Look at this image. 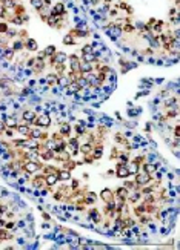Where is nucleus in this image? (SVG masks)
Segmentation results:
<instances>
[{
  "label": "nucleus",
  "mask_w": 180,
  "mask_h": 250,
  "mask_svg": "<svg viewBox=\"0 0 180 250\" xmlns=\"http://www.w3.org/2000/svg\"><path fill=\"white\" fill-rule=\"evenodd\" d=\"M42 166H43V163L39 161V160H28L22 166V171L26 172V174H29V175H34V174H37V172L42 171Z\"/></svg>",
  "instance_id": "nucleus-1"
},
{
  "label": "nucleus",
  "mask_w": 180,
  "mask_h": 250,
  "mask_svg": "<svg viewBox=\"0 0 180 250\" xmlns=\"http://www.w3.org/2000/svg\"><path fill=\"white\" fill-rule=\"evenodd\" d=\"M134 181H135V184L139 186V187H143V186H146V184H149L151 181H153V175H149L148 172H145V171H139L135 175H134Z\"/></svg>",
  "instance_id": "nucleus-2"
},
{
  "label": "nucleus",
  "mask_w": 180,
  "mask_h": 250,
  "mask_svg": "<svg viewBox=\"0 0 180 250\" xmlns=\"http://www.w3.org/2000/svg\"><path fill=\"white\" fill-rule=\"evenodd\" d=\"M51 124H52V118L49 114H40L35 118V126H39L42 129H48Z\"/></svg>",
  "instance_id": "nucleus-3"
},
{
  "label": "nucleus",
  "mask_w": 180,
  "mask_h": 250,
  "mask_svg": "<svg viewBox=\"0 0 180 250\" xmlns=\"http://www.w3.org/2000/svg\"><path fill=\"white\" fill-rule=\"evenodd\" d=\"M116 174H114V177H117V178H120V180H126V178H129L131 175H129V172H128V167H126V164H122V163H117L116 164Z\"/></svg>",
  "instance_id": "nucleus-4"
},
{
  "label": "nucleus",
  "mask_w": 180,
  "mask_h": 250,
  "mask_svg": "<svg viewBox=\"0 0 180 250\" xmlns=\"http://www.w3.org/2000/svg\"><path fill=\"white\" fill-rule=\"evenodd\" d=\"M31 184H32V187L34 189H37V190H40L42 187H45L46 186V183H45V175L43 174H34V177L31 178Z\"/></svg>",
  "instance_id": "nucleus-5"
},
{
  "label": "nucleus",
  "mask_w": 180,
  "mask_h": 250,
  "mask_svg": "<svg viewBox=\"0 0 180 250\" xmlns=\"http://www.w3.org/2000/svg\"><path fill=\"white\" fill-rule=\"evenodd\" d=\"M99 198H100V199L106 204V202H111V201H114L116 195H114V190H111V189L105 187V189H102V192L99 193Z\"/></svg>",
  "instance_id": "nucleus-6"
},
{
  "label": "nucleus",
  "mask_w": 180,
  "mask_h": 250,
  "mask_svg": "<svg viewBox=\"0 0 180 250\" xmlns=\"http://www.w3.org/2000/svg\"><path fill=\"white\" fill-rule=\"evenodd\" d=\"M35 118H37V115H35V111H23L22 112V120L28 124H35Z\"/></svg>",
  "instance_id": "nucleus-7"
},
{
  "label": "nucleus",
  "mask_w": 180,
  "mask_h": 250,
  "mask_svg": "<svg viewBox=\"0 0 180 250\" xmlns=\"http://www.w3.org/2000/svg\"><path fill=\"white\" fill-rule=\"evenodd\" d=\"M16 131H17L19 135L28 138V135H29V132H31V124H28V123L23 121L22 124H17V126H16Z\"/></svg>",
  "instance_id": "nucleus-8"
},
{
  "label": "nucleus",
  "mask_w": 180,
  "mask_h": 250,
  "mask_svg": "<svg viewBox=\"0 0 180 250\" xmlns=\"http://www.w3.org/2000/svg\"><path fill=\"white\" fill-rule=\"evenodd\" d=\"M88 218H89V221H92L94 224H100L103 220H102V215H100V212L95 209V207H92V209H89L88 210Z\"/></svg>",
  "instance_id": "nucleus-9"
},
{
  "label": "nucleus",
  "mask_w": 180,
  "mask_h": 250,
  "mask_svg": "<svg viewBox=\"0 0 180 250\" xmlns=\"http://www.w3.org/2000/svg\"><path fill=\"white\" fill-rule=\"evenodd\" d=\"M97 199H99V195L95 193V192H86L85 195H83V201H85V206H94L95 202H97Z\"/></svg>",
  "instance_id": "nucleus-10"
},
{
  "label": "nucleus",
  "mask_w": 180,
  "mask_h": 250,
  "mask_svg": "<svg viewBox=\"0 0 180 250\" xmlns=\"http://www.w3.org/2000/svg\"><path fill=\"white\" fill-rule=\"evenodd\" d=\"M68 62H69V71H79V66H80V58L77 54H71L68 57Z\"/></svg>",
  "instance_id": "nucleus-11"
},
{
  "label": "nucleus",
  "mask_w": 180,
  "mask_h": 250,
  "mask_svg": "<svg viewBox=\"0 0 180 250\" xmlns=\"http://www.w3.org/2000/svg\"><path fill=\"white\" fill-rule=\"evenodd\" d=\"M59 132L63 135V138H69L73 128H71V123H60L59 124Z\"/></svg>",
  "instance_id": "nucleus-12"
},
{
  "label": "nucleus",
  "mask_w": 180,
  "mask_h": 250,
  "mask_svg": "<svg viewBox=\"0 0 180 250\" xmlns=\"http://www.w3.org/2000/svg\"><path fill=\"white\" fill-rule=\"evenodd\" d=\"M23 45H25V49L29 51V52H37V49H39L37 41H35L34 38H31V37H28V38L23 41Z\"/></svg>",
  "instance_id": "nucleus-13"
},
{
  "label": "nucleus",
  "mask_w": 180,
  "mask_h": 250,
  "mask_svg": "<svg viewBox=\"0 0 180 250\" xmlns=\"http://www.w3.org/2000/svg\"><path fill=\"white\" fill-rule=\"evenodd\" d=\"M142 198H143V195H142V192L140 190H134L132 192V195L129 193V196L126 198V204H137V202H140L142 201Z\"/></svg>",
  "instance_id": "nucleus-14"
},
{
  "label": "nucleus",
  "mask_w": 180,
  "mask_h": 250,
  "mask_svg": "<svg viewBox=\"0 0 180 250\" xmlns=\"http://www.w3.org/2000/svg\"><path fill=\"white\" fill-rule=\"evenodd\" d=\"M59 169L60 167H57V166H54V164H49V163H43V166H42V174L43 175H48V174H57L59 172Z\"/></svg>",
  "instance_id": "nucleus-15"
},
{
  "label": "nucleus",
  "mask_w": 180,
  "mask_h": 250,
  "mask_svg": "<svg viewBox=\"0 0 180 250\" xmlns=\"http://www.w3.org/2000/svg\"><path fill=\"white\" fill-rule=\"evenodd\" d=\"M57 177H59V181H62V183L69 181L71 178H73V175H71V171H66V169H63V167H60V169H59Z\"/></svg>",
  "instance_id": "nucleus-16"
},
{
  "label": "nucleus",
  "mask_w": 180,
  "mask_h": 250,
  "mask_svg": "<svg viewBox=\"0 0 180 250\" xmlns=\"http://www.w3.org/2000/svg\"><path fill=\"white\" fill-rule=\"evenodd\" d=\"M92 149H94V146H92L89 141L80 143V146H79V152H80V153H83V157H85V155H91Z\"/></svg>",
  "instance_id": "nucleus-17"
},
{
  "label": "nucleus",
  "mask_w": 180,
  "mask_h": 250,
  "mask_svg": "<svg viewBox=\"0 0 180 250\" xmlns=\"http://www.w3.org/2000/svg\"><path fill=\"white\" fill-rule=\"evenodd\" d=\"M49 14H54V16H65V14H66V11H65V5H63L62 2L56 3Z\"/></svg>",
  "instance_id": "nucleus-18"
},
{
  "label": "nucleus",
  "mask_w": 180,
  "mask_h": 250,
  "mask_svg": "<svg viewBox=\"0 0 180 250\" xmlns=\"http://www.w3.org/2000/svg\"><path fill=\"white\" fill-rule=\"evenodd\" d=\"M129 193H131V192H129L125 186H119V187L114 190V195L119 196V198H123V199H126V198L129 196Z\"/></svg>",
  "instance_id": "nucleus-19"
},
{
  "label": "nucleus",
  "mask_w": 180,
  "mask_h": 250,
  "mask_svg": "<svg viewBox=\"0 0 180 250\" xmlns=\"http://www.w3.org/2000/svg\"><path fill=\"white\" fill-rule=\"evenodd\" d=\"M45 183H46V186H56L60 181H59L57 174H48V175H45Z\"/></svg>",
  "instance_id": "nucleus-20"
},
{
  "label": "nucleus",
  "mask_w": 180,
  "mask_h": 250,
  "mask_svg": "<svg viewBox=\"0 0 180 250\" xmlns=\"http://www.w3.org/2000/svg\"><path fill=\"white\" fill-rule=\"evenodd\" d=\"M126 167H128V172H129V175H135L139 171H140V164H137L135 161H128L126 163Z\"/></svg>",
  "instance_id": "nucleus-21"
},
{
  "label": "nucleus",
  "mask_w": 180,
  "mask_h": 250,
  "mask_svg": "<svg viewBox=\"0 0 180 250\" xmlns=\"http://www.w3.org/2000/svg\"><path fill=\"white\" fill-rule=\"evenodd\" d=\"M62 167H63V169H66V171H71V172H73V171L77 167V163H76V160L69 158V160H66V161H63V163H62Z\"/></svg>",
  "instance_id": "nucleus-22"
},
{
  "label": "nucleus",
  "mask_w": 180,
  "mask_h": 250,
  "mask_svg": "<svg viewBox=\"0 0 180 250\" xmlns=\"http://www.w3.org/2000/svg\"><path fill=\"white\" fill-rule=\"evenodd\" d=\"M45 66H46V60H39V58H35V63H34L32 69H34V72L40 74V72L45 69Z\"/></svg>",
  "instance_id": "nucleus-23"
},
{
  "label": "nucleus",
  "mask_w": 180,
  "mask_h": 250,
  "mask_svg": "<svg viewBox=\"0 0 180 250\" xmlns=\"http://www.w3.org/2000/svg\"><path fill=\"white\" fill-rule=\"evenodd\" d=\"M59 83V75L57 74H48L46 75V85L48 86H57Z\"/></svg>",
  "instance_id": "nucleus-24"
},
{
  "label": "nucleus",
  "mask_w": 180,
  "mask_h": 250,
  "mask_svg": "<svg viewBox=\"0 0 180 250\" xmlns=\"http://www.w3.org/2000/svg\"><path fill=\"white\" fill-rule=\"evenodd\" d=\"M52 68L56 69V72H54V74H57L59 77L65 75V72H66V63H56Z\"/></svg>",
  "instance_id": "nucleus-25"
},
{
  "label": "nucleus",
  "mask_w": 180,
  "mask_h": 250,
  "mask_svg": "<svg viewBox=\"0 0 180 250\" xmlns=\"http://www.w3.org/2000/svg\"><path fill=\"white\" fill-rule=\"evenodd\" d=\"M123 186H125V187H126L129 192H134V190H140V187L135 184V181H134V180L131 181V180H128V178H126V180H125V183H123Z\"/></svg>",
  "instance_id": "nucleus-26"
},
{
  "label": "nucleus",
  "mask_w": 180,
  "mask_h": 250,
  "mask_svg": "<svg viewBox=\"0 0 180 250\" xmlns=\"http://www.w3.org/2000/svg\"><path fill=\"white\" fill-rule=\"evenodd\" d=\"M163 26H165V22H163V20H156V23H154L151 28H153V31H154L156 34H162Z\"/></svg>",
  "instance_id": "nucleus-27"
},
{
  "label": "nucleus",
  "mask_w": 180,
  "mask_h": 250,
  "mask_svg": "<svg viewBox=\"0 0 180 250\" xmlns=\"http://www.w3.org/2000/svg\"><path fill=\"white\" fill-rule=\"evenodd\" d=\"M63 45H66V46H69V45H76V37H74L73 34L65 35V37H63Z\"/></svg>",
  "instance_id": "nucleus-28"
},
{
  "label": "nucleus",
  "mask_w": 180,
  "mask_h": 250,
  "mask_svg": "<svg viewBox=\"0 0 180 250\" xmlns=\"http://www.w3.org/2000/svg\"><path fill=\"white\" fill-rule=\"evenodd\" d=\"M17 124H19V123H17V120H16L14 117H9V118L5 120V126H6V128H13V129H16Z\"/></svg>",
  "instance_id": "nucleus-29"
},
{
  "label": "nucleus",
  "mask_w": 180,
  "mask_h": 250,
  "mask_svg": "<svg viewBox=\"0 0 180 250\" xmlns=\"http://www.w3.org/2000/svg\"><path fill=\"white\" fill-rule=\"evenodd\" d=\"M13 49H14V52H17V51H22V49H25V45H23V40H16L14 41V45H13Z\"/></svg>",
  "instance_id": "nucleus-30"
},
{
  "label": "nucleus",
  "mask_w": 180,
  "mask_h": 250,
  "mask_svg": "<svg viewBox=\"0 0 180 250\" xmlns=\"http://www.w3.org/2000/svg\"><path fill=\"white\" fill-rule=\"evenodd\" d=\"M54 55H56L57 63H66V60H68V55L65 52H56Z\"/></svg>",
  "instance_id": "nucleus-31"
},
{
  "label": "nucleus",
  "mask_w": 180,
  "mask_h": 250,
  "mask_svg": "<svg viewBox=\"0 0 180 250\" xmlns=\"http://www.w3.org/2000/svg\"><path fill=\"white\" fill-rule=\"evenodd\" d=\"M43 52H45V55H46V58H48V57L54 55V54L57 52V49H56V46H54V45H49L48 48H45V51H43Z\"/></svg>",
  "instance_id": "nucleus-32"
},
{
  "label": "nucleus",
  "mask_w": 180,
  "mask_h": 250,
  "mask_svg": "<svg viewBox=\"0 0 180 250\" xmlns=\"http://www.w3.org/2000/svg\"><path fill=\"white\" fill-rule=\"evenodd\" d=\"M74 131L77 132V137H83V135L86 134L85 126H82V124H79V123H77V126H74Z\"/></svg>",
  "instance_id": "nucleus-33"
},
{
  "label": "nucleus",
  "mask_w": 180,
  "mask_h": 250,
  "mask_svg": "<svg viewBox=\"0 0 180 250\" xmlns=\"http://www.w3.org/2000/svg\"><path fill=\"white\" fill-rule=\"evenodd\" d=\"M177 115H178V109H171V107H169V109L166 111V114H165V118L168 120V118H174V117H177Z\"/></svg>",
  "instance_id": "nucleus-34"
},
{
  "label": "nucleus",
  "mask_w": 180,
  "mask_h": 250,
  "mask_svg": "<svg viewBox=\"0 0 180 250\" xmlns=\"http://www.w3.org/2000/svg\"><path fill=\"white\" fill-rule=\"evenodd\" d=\"M114 141H116L117 144H125V143H126V138H125L120 132H117V134L114 135Z\"/></svg>",
  "instance_id": "nucleus-35"
},
{
  "label": "nucleus",
  "mask_w": 180,
  "mask_h": 250,
  "mask_svg": "<svg viewBox=\"0 0 180 250\" xmlns=\"http://www.w3.org/2000/svg\"><path fill=\"white\" fill-rule=\"evenodd\" d=\"M63 196H65V195H63V192H62V190H59V189L52 192V198H54L56 201H59V202H60V201H63Z\"/></svg>",
  "instance_id": "nucleus-36"
},
{
  "label": "nucleus",
  "mask_w": 180,
  "mask_h": 250,
  "mask_svg": "<svg viewBox=\"0 0 180 250\" xmlns=\"http://www.w3.org/2000/svg\"><path fill=\"white\" fill-rule=\"evenodd\" d=\"M31 5L37 9V11H40L43 8V0H31Z\"/></svg>",
  "instance_id": "nucleus-37"
},
{
  "label": "nucleus",
  "mask_w": 180,
  "mask_h": 250,
  "mask_svg": "<svg viewBox=\"0 0 180 250\" xmlns=\"http://www.w3.org/2000/svg\"><path fill=\"white\" fill-rule=\"evenodd\" d=\"M119 153H120L119 147H113V150H111V155H110V160H111V161H116V160L119 158Z\"/></svg>",
  "instance_id": "nucleus-38"
},
{
  "label": "nucleus",
  "mask_w": 180,
  "mask_h": 250,
  "mask_svg": "<svg viewBox=\"0 0 180 250\" xmlns=\"http://www.w3.org/2000/svg\"><path fill=\"white\" fill-rule=\"evenodd\" d=\"M9 31V25L6 22H0V34H6Z\"/></svg>",
  "instance_id": "nucleus-39"
},
{
  "label": "nucleus",
  "mask_w": 180,
  "mask_h": 250,
  "mask_svg": "<svg viewBox=\"0 0 180 250\" xmlns=\"http://www.w3.org/2000/svg\"><path fill=\"white\" fill-rule=\"evenodd\" d=\"M69 181H71V184H69V187H71V190H74V189H77V187L80 186V181H79L77 178H71Z\"/></svg>",
  "instance_id": "nucleus-40"
},
{
  "label": "nucleus",
  "mask_w": 180,
  "mask_h": 250,
  "mask_svg": "<svg viewBox=\"0 0 180 250\" xmlns=\"http://www.w3.org/2000/svg\"><path fill=\"white\" fill-rule=\"evenodd\" d=\"M122 29H123L125 32H134V29H135V28L131 25V22H128V23H125V25H123V28H122Z\"/></svg>",
  "instance_id": "nucleus-41"
},
{
  "label": "nucleus",
  "mask_w": 180,
  "mask_h": 250,
  "mask_svg": "<svg viewBox=\"0 0 180 250\" xmlns=\"http://www.w3.org/2000/svg\"><path fill=\"white\" fill-rule=\"evenodd\" d=\"M14 131H16V129H13V128H5L3 134H5V137H8V138H13V137H14Z\"/></svg>",
  "instance_id": "nucleus-42"
},
{
  "label": "nucleus",
  "mask_w": 180,
  "mask_h": 250,
  "mask_svg": "<svg viewBox=\"0 0 180 250\" xmlns=\"http://www.w3.org/2000/svg\"><path fill=\"white\" fill-rule=\"evenodd\" d=\"M51 140H52V141H60V140H63V135L57 131V132H54V134L51 135Z\"/></svg>",
  "instance_id": "nucleus-43"
},
{
  "label": "nucleus",
  "mask_w": 180,
  "mask_h": 250,
  "mask_svg": "<svg viewBox=\"0 0 180 250\" xmlns=\"http://www.w3.org/2000/svg\"><path fill=\"white\" fill-rule=\"evenodd\" d=\"M80 51H82V54H89V52H94V49H92V46H91V45H85Z\"/></svg>",
  "instance_id": "nucleus-44"
},
{
  "label": "nucleus",
  "mask_w": 180,
  "mask_h": 250,
  "mask_svg": "<svg viewBox=\"0 0 180 250\" xmlns=\"http://www.w3.org/2000/svg\"><path fill=\"white\" fill-rule=\"evenodd\" d=\"M145 160H146V158H145V155H139V157H135L132 161H135L137 164H140V166H142L143 163H145Z\"/></svg>",
  "instance_id": "nucleus-45"
},
{
  "label": "nucleus",
  "mask_w": 180,
  "mask_h": 250,
  "mask_svg": "<svg viewBox=\"0 0 180 250\" xmlns=\"http://www.w3.org/2000/svg\"><path fill=\"white\" fill-rule=\"evenodd\" d=\"M3 227L8 229V230H11V229L16 227V223H14V221H5V226H3Z\"/></svg>",
  "instance_id": "nucleus-46"
},
{
  "label": "nucleus",
  "mask_w": 180,
  "mask_h": 250,
  "mask_svg": "<svg viewBox=\"0 0 180 250\" xmlns=\"http://www.w3.org/2000/svg\"><path fill=\"white\" fill-rule=\"evenodd\" d=\"M83 163H85V164H92V163H94V158H92V155H85V160H83Z\"/></svg>",
  "instance_id": "nucleus-47"
},
{
  "label": "nucleus",
  "mask_w": 180,
  "mask_h": 250,
  "mask_svg": "<svg viewBox=\"0 0 180 250\" xmlns=\"http://www.w3.org/2000/svg\"><path fill=\"white\" fill-rule=\"evenodd\" d=\"M19 38H20V40H26V38H28V32H26L25 29H22V31L19 32Z\"/></svg>",
  "instance_id": "nucleus-48"
},
{
  "label": "nucleus",
  "mask_w": 180,
  "mask_h": 250,
  "mask_svg": "<svg viewBox=\"0 0 180 250\" xmlns=\"http://www.w3.org/2000/svg\"><path fill=\"white\" fill-rule=\"evenodd\" d=\"M174 137L175 138H180V124H175V128H174Z\"/></svg>",
  "instance_id": "nucleus-49"
},
{
  "label": "nucleus",
  "mask_w": 180,
  "mask_h": 250,
  "mask_svg": "<svg viewBox=\"0 0 180 250\" xmlns=\"http://www.w3.org/2000/svg\"><path fill=\"white\" fill-rule=\"evenodd\" d=\"M42 218H43L45 221H51V215H49L48 212H45V210H42Z\"/></svg>",
  "instance_id": "nucleus-50"
},
{
  "label": "nucleus",
  "mask_w": 180,
  "mask_h": 250,
  "mask_svg": "<svg viewBox=\"0 0 180 250\" xmlns=\"http://www.w3.org/2000/svg\"><path fill=\"white\" fill-rule=\"evenodd\" d=\"M6 210H8V206H5V204H0V217H2Z\"/></svg>",
  "instance_id": "nucleus-51"
},
{
  "label": "nucleus",
  "mask_w": 180,
  "mask_h": 250,
  "mask_svg": "<svg viewBox=\"0 0 180 250\" xmlns=\"http://www.w3.org/2000/svg\"><path fill=\"white\" fill-rule=\"evenodd\" d=\"M114 174H116L114 169H108V171H106V175H108V177H114Z\"/></svg>",
  "instance_id": "nucleus-52"
},
{
  "label": "nucleus",
  "mask_w": 180,
  "mask_h": 250,
  "mask_svg": "<svg viewBox=\"0 0 180 250\" xmlns=\"http://www.w3.org/2000/svg\"><path fill=\"white\" fill-rule=\"evenodd\" d=\"M5 128H6V126H5V123H3V121H0V134H3Z\"/></svg>",
  "instance_id": "nucleus-53"
},
{
  "label": "nucleus",
  "mask_w": 180,
  "mask_h": 250,
  "mask_svg": "<svg viewBox=\"0 0 180 250\" xmlns=\"http://www.w3.org/2000/svg\"><path fill=\"white\" fill-rule=\"evenodd\" d=\"M117 14H119V12H117V9H111V11H110V16H113V17H116Z\"/></svg>",
  "instance_id": "nucleus-54"
},
{
  "label": "nucleus",
  "mask_w": 180,
  "mask_h": 250,
  "mask_svg": "<svg viewBox=\"0 0 180 250\" xmlns=\"http://www.w3.org/2000/svg\"><path fill=\"white\" fill-rule=\"evenodd\" d=\"M143 54H146V55H151V54H153V49H149V48H148L146 51H143Z\"/></svg>",
  "instance_id": "nucleus-55"
},
{
  "label": "nucleus",
  "mask_w": 180,
  "mask_h": 250,
  "mask_svg": "<svg viewBox=\"0 0 180 250\" xmlns=\"http://www.w3.org/2000/svg\"><path fill=\"white\" fill-rule=\"evenodd\" d=\"M42 227H43L45 230H48V229H49V224H48V223H43V224H42Z\"/></svg>",
  "instance_id": "nucleus-56"
},
{
  "label": "nucleus",
  "mask_w": 180,
  "mask_h": 250,
  "mask_svg": "<svg viewBox=\"0 0 180 250\" xmlns=\"http://www.w3.org/2000/svg\"><path fill=\"white\" fill-rule=\"evenodd\" d=\"M125 137H126V138H131V137H132V132H126V135H125Z\"/></svg>",
  "instance_id": "nucleus-57"
},
{
  "label": "nucleus",
  "mask_w": 180,
  "mask_h": 250,
  "mask_svg": "<svg viewBox=\"0 0 180 250\" xmlns=\"http://www.w3.org/2000/svg\"><path fill=\"white\" fill-rule=\"evenodd\" d=\"M17 226H19V227H25V221H20Z\"/></svg>",
  "instance_id": "nucleus-58"
},
{
  "label": "nucleus",
  "mask_w": 180,
  "mask_h": 250,
  "mask_svg": "<svg viewBox=\"0 0 180 250\" xmlns=\"http://www.w3.org/2000/svg\"><path fill=\"white\" fill-rule=\"evenodd\" d=\"M0 242H2V241H0Z\"/></svg>",
  "instance_id": "nucleus-59"
}]
</instances>
